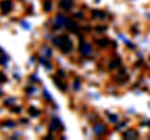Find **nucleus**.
Returning a JSON list of instances; mask_svg holds the SVG:
<instances>
[{
	"instance_id": "nucleus-2",
	"label": "nucleus",
	"mask_w": 150,
	"mask_h": 140,
	"mask_svg": "<svg viewBox=\"0 0 150 140\" xmlns=\"http://www.w3.org/2000/svg\"><path fill=\"white\" fill-rule=\"evenodd\" d=\"M1 6H3V8H5V3H3V4H1ZM6 6H11L10 1H6ZM4 11H5V10H4ZM6 11H8V9H6Z\"/></svg>"
},
{
	"instance_id": "nucleus-1",
	"label": "nucleus",
	"mask_w": 150,
	"mask_h": 140,
	"mask_svg": "<svg viewBox=\"0 0 150 140\" xmlns=\"http://www.w3.org/2000/svg\"><path fill=\"white\" fill-rule=\"evenodd\" d=\"M55 23H56L58 25H60V26H65V24H67V18H64V16H62V15H59L58 18H56Z\"/></svg>"
}]
</instances>
